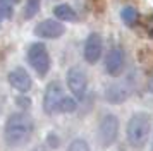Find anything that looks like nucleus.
Returning <instances> with one entry per match:
<instances>
[{"instance_id": "nucleus-8", "label": "nucleus", "mask_w": 153, "mask_h": 151, "mask_svg": "<svg viewBox=\"0 0 153 151\" xmlns=\"http://www.w3.org/2000/svg\"><path fill=\"white\" fill-rule=\"evenodd\" d=\"M103 52V40L100 33H90L84 41V60L88 64H97Z\"/></svg>"}, {"instance_id": "nucleus-11", "label": "nucleus", "mask_w": 153, "mask_h": 151, "mask_svg": "<svg viewBox=\"0 0 153 151\" xmlns=\"http://www.w3.org/2000/svg\"><path fill=\"white\" fill-rule=\"evenodd\" d=\"M129 95H131V89L126 82H115V84H110L105 89V100L108 103H114V105L126 101L129 98Z\"/></svg>"}, {"instance_id": "nucleus-10", "label": "nucleus", "mask_w": 153, "mask_h": 151, "mask_svg": "<svg viewBox=\"0 0 153 151\" xmlns=\"http://www.w3.org/2000/svg\"><path fill=\"white\" fill-rule=\"evenodd\" d=\"M124 62H126L124 50L115 47L108 52L107 58H105V69H107V72H108L112 77H117V76H120L122 69H124Z\"/></svg>"}, {"instance_id": "nucleus-18", "label": "nucleus", "mask_w": 153, "mask_h": 151, "mask_svg": "<svg viewBox=\"0 0 153 151\" xmlns=\"http://www.w3.org/2000/svg\"><path fill=\"white\" fill-rule=\"evenodd\" d=\"M16 103H17V107L22 108V110H28L29 107H31V100H29L28 96H24V95L16 96Z\"/></svg>"}, {"instance_id": "nucleus-9", "label": "nucleus", "mask_w": 153, "mask_h": 151, "mask_svg": "<svg viewBox=\"0 0 153 151\" xmlns=\"http://www.w3.org/2000/svg\"><path fill=\"white\" fill-rule=\"evenodd\" d=\"M7 79H9V84L14 89H17L19 93H28L31 89V86H33L31 76L28 74L26 69H22V67H16L14 70H10Z\"/></svg>"}, {"instance_id": "nucleus-14", "label": "nucleus", "mask_w": 153, "mask_h": 151, "mask_svg": "<svg viewBox=\"0 0 153 151\" xmlns=\"http://www.w3.org/2000/svg\"><path fill=\"white\" fill-rule=\"evenodd\" d=\"M42 5V0H26V7H24V19H33Z\"/></svg>"}, {"instance_id": "nucleus-7", "label": "nucleus", "mask_w": 153, "mask_h": 151, "mask_svg": "<svg viewBox=\"0 0 153 151\" xmlns=\"http://www.w3.org/2000/svg\"><path fill=\"white\" fill-rule=\"evenodd\" d=\"M35 36L38 38H45V40H57L65 33V26L62 24V21L59 19H45L40 24H36L33 29Z\"/></svg>"}, {"instance_id": "nucleus-24", "label": "nucleus", "mask_w": 153, "mask_h": 151, "mask_svg": "<svg viewBox=\"0 0 153 151\" xmlns=\"http://www.w3.org/2000/svg\"><path fill=\"white\" fill-rule=\"evenodd\" d=\"M14 2H19V0H14Z\"/></svg>"}, {"instance_id": "nucleus-19", "label": "nucleus", "mask_w": 153, "mask_h": 151, "mask_svg": "<svg viewBox=\"0 0 153 151\" xmlns=\"http://www.w3.org/2000/svg\"><path fill=\"white\" fill-rule=\"evenodd\" d=\"M47 143H48L50 148H57L59 146V136H57L55 132H50L48 136H47Z\"/></svg>"}, {"instance_id": "nucleus-4", "label": "nucleus", "mask_w": 153, "mask_h": 151, "mask_svg": "<svg viewBox=\"0 0 153 151\" xmlns=\"http://www.w3.org/2000/svg\"><path fill=\"white\" fill-rule=\"evenodd\" d=\"M119 136V118L112 113H107V115L102 117L100 120V125H98V139H100V144L103 148H108L115 143V139Z\"/></svg>"}, {"instance_id": "nucleus-6", "label": "nucleus", "mask_w": 153, "mask_h": 151, "mask_svg": "<svg viewBox=\"0 0 153 151\" xmlns=\"http://www.w3.org/2000/svg\"><path fill=\"white\" fill-rule=\"evenodd\" d=\"M67 86H69L71 93L74 95V98L77 100H83L86 95V89H88V76L81 67H71L67 70Z\"/></svg>"}, {"instance_id": "nucleus-16", "label": "nucleus", "mask_w": 153, "mask_h": 151, "mask_svg": "<svg viewBox=\"0 0 153 151\" xmlns=\"http://www.w3.org/2000/svg\"><path fill=\"white\" fill-rule=\"evenodd\" d=\"M77 108V103L74 98H69V96H65L60 103V110H59V113H72V112H76Z\"/></svg>"}, {"instance_id": "nucleus-15", "label": "nucleus", "mask_w": 153, "mask_h": 151, "mask_svg": "<svg viewBox=\"0 0 153 151\" xmlns=\"http://www.w3.org/2000/svg\"><path fill=\"white\" fill-rule=\"evenodd\" d=\"M12 17V5L9 0H0V24Z\"/></svg>"}, {"instance_id": "nucleus-17", "label": "nucleus", "mask_w": 153, "mask_h": 151, "mask_svg": "<svg viewBox=\"0 0 153 151\" xmlns=\"http://www.w3.org/2000/svg\"><path fill=\"white\" fill-rule=\"evenodd\" d=\"M67 151H90V146H88V143H86L84 139L77 137V139H74V141L69 144Z\"/></svg>"}, {"instance_id": "nucleus-21", "label": "nucleus", "mask_w": 153, "mask_h": 151, "mask_svg": "<svg viewBox=\"0 0 153 151\" xmlns=\"http://www.w3.org/2000/svg\"><path fill=\"white\" fill-rule=\"evenodd\" d=\"M31 151H50L47 146H36V148H33Z\"/></svg>"}, {"instance_id": "nucleus-23", "label": "nucleus", "mask_w": 153, "mask_h": 151, "mask_svg": "<svg viewBox=\"0 0 153 151\" xmlns=\"http://www.w3.org/2000/svg\"><path fill=\"white\" fill-rule=\"evenodd\" d=\"M152 151H153V139H152Z\"/></svg>"}, {"instance_id": "nucleus-20", "label": "nucleus", "mask_w": 153, "mask_h": 151, "mask_svg": "<svg viewBox=\"0 0 153 151\" xmlns=\"http://www.w3.org/2000/svg\"><path fill=\"white\" fill-rule=\"evenodd\" d=\"M148 91L153 93V74L150 76V79H148Z\"/></svg>"}, {"instance_id": "nucleus-5", "label": "nucleus", "mask_w": 153, "mask_h": 151, "mask_svg": "<svg viewBox=\"0 0 153 151\" xmlns=\"http://www.w3.org/2000/svg\"><path fill=\"white\" fill-rule=\"evenodd\" d=\"M65 98L64 95L62 84L59 81H52L45 89V96H43V110L47 115H53V113H59L60 110V103Z\"/></svg>"}, {"instance_id": "nucleus-1", "label": "nucleus", "mask_w": 153, "mask_h": 151, "mask_svg": "<svg viewBox=\"0 0 153 151\" xmlns=\"http://www.w3.org/2000/svg\"><path fill=\"white\" fill-rule=\"evenodd\" d=\"M33 130H35L33 118L26 112H16L12 115H9L7 122H5V129H4L5 143L12 148L22 146L33 136Z\"/></svg>"}, {"instance_id": "nucleus-12", "label": "nucleus", "mask_w": 153, "mask_h": 151, "mask_svg": "<svg viewBox=\"0 0 153 151\" xmlns=\"http://www.w3.org/2000/svg\"><path fill=\"white\" fill-rule=\"evenodd\" d=\"M53 14L59 21L62 22H76L77 21V12L69 5V4H59L53 7Z\"/></svg>"}, {"instance_id": "nucleus-2", "label": "nucleus", "mask_w": 153, "mask_h": 151, "mask_svg": "<svg viewBox=\"0 0 153 151\" xmlns=\"http://www.w3.org/2000/svg\"><path fill=\"white\" fill-rule=\"evenodd\" d=\"M150 124H152V117L146 112H138L129 118L126 136H127V143L131 144L134 150H143L145 148L148 136H150Z\"/></svg>"}, {"instance_id": "nucleus-3", "label": "nucleus", "mask_w": 153, "mask_h": 151, "mask_svg": "<svg viewBox=\"0 0 153 151\" xmlns=\"http://www.w3.org/2000/svg\"><path fill=\"white\" fill-rule=\"evenodd\" d=\"M28 62L29 65L33 67L36 74L40 77H45L48 74L50 67H52V60H50V55H48V50L43 43H33L29 45L28 48Z\"/></svg>"}, {"instance_id": "nucleus-13", "label": "nucleus", "mask_w": 153, "mask_h": 151, "mask_svg": "<svg viewBox=\"0 0 153 151\" xmlns=\"http://www.w3.org/2000/svg\"><path fill=\"white\" fill-rule=\"evenodd\" d=\"M120 19H122V22H124L127 27L136 26V22L139 21V12H138V9H134V7H131V5L124 7V9L120 10Z\"/></svg>"}, {"instance_id": "nucleus-22", "label": "nucleus", "mask_w": 153, "mask_h": 151, "mask_svg": "<svg viewBox=\"0 0 153 151\" xmlns=\"http://www.w3.org/2000/svg\"><path fill=\"white\" fill-rule=\"evenodd\" d=\"M150 38H153V27L150 29Z\"/></svg>"}]
</instances>
